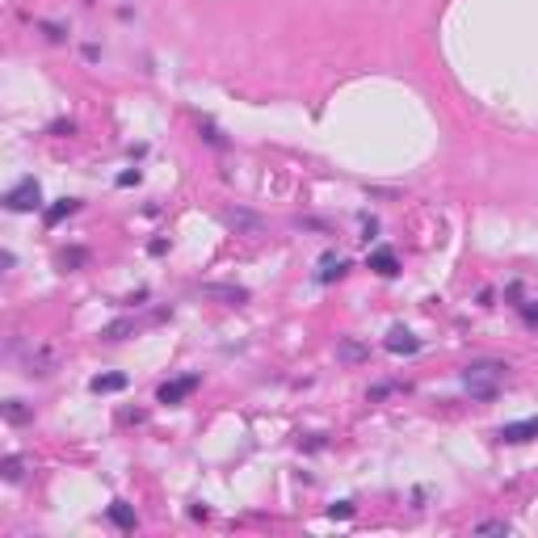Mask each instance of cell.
<instances>
[{
    "label": "cell",
    "instance_id": "cell-1",
    "mask_svg": "<svg viewBox=\"0 0 538 538\" xmlns=\"http://www.w3.org/2000/svg\"><path fill=\"white\" fill-rule=\"evenodd\" d=\"M505 374H509V366H505V362L479 358V362H471V366L463 370V387H467V396H471V400H479V404H492V400L501 396V387H505Z\"/></svg>",
    "mask_w": 538,
    "mask_h": 538
},
{
    "label": "cell",
    "instance_id": "cell-2",
    "mask_svg": "<svg viewBox=\"0 0 538 538\" xmlns=\"http://www.w3.org/2000/svg\"><path fill=\"white\" fill-rule=\"evenodd\" d=\"M5 206L13 210V214H26V210H42V189H38V181L34 177H21L9 194H5Z\"/></svg>",
    "mask_w": 538,
    "mask_h": 538
},
{
    "label": "cell",
    "instance_id": "cell-3",
    "mask_svg": "<svg viewBox=\"0 0 538 538\" xmlns=\"http://www.w3.org/2000/svg\"><path fill=\"white\" fill-rule=\"evenodd\" d=\"M198 290H202V299L223 303V307H244V303H248V290L236 286V282H206V286H198Z\"/></svg>",
    "mask_w": 538,
    "mask_h": 538
},
{
    "label": "cell",
    "instance_id": "cell-4",
    "mask_svg": "<svg viewBox=\"0 0 538 538\" xmlns=\"http://www.w3.org/2000/svg\"><path fill=\"white\" fill-rule=\"evenodd\" d=\"M223 223H228L236 236H261V232H265V219H261L257 210H244V206L223 210Z\"/></svg>",
    "mask_w": 538,
    "mask_h": 538
},
{
    "label": "cell",
    "instance_id": "cell-5",
    "mask_svg": "<svg viewBox=\"0 0 538 538\" xmlns=\"http://www.w3.org/2000/svg\"><path fill=\"white\" fill-rule=\"evenodd\" d=\"M198 374H181V379H169V383H160V391H156V404H181V400H189L194 391H198Z\"/></svg>",
    "mask_w": 538,
    "mask_h": 538
},
{
    "label": "cell",
    "instance_id": "cell-6",
    "mask_svg": "<svg viewBox=\"0 0 538 538\" xmlns=\"http://www.w3.org/2000/svg\"><path fill=\"white\" fill-rule=\"evenodd\" d=\"M349 274V261L341 257V252H324L319 257V269H315V282L319 286H333V282H341Z\"/></svg>",
    "mask_w": 538,
    "mask_h": 538
},
{
    "label": "cell",
    "instance_id": "cell-7",
    "mask_svg": "<svg viewBox=\"0 0 538 538\" xmlns=\"http://www.w3.org/2000/svg\"><path fill=\"white\" fill-rule=\"evenodd\" d=\"M534 438H538V416L501 425V442H509V446H521V442H534Z\"/></svg>",
    "mask_w": 538,
    "mask_h": 538
},
{
    "label": "cell",
    "instance_id": "cell-8",
    "mask_svg": "<svg viewBox=\"0 0 538 538\" xmlns=\"http://www.w3.org/2000/svg\"><path fill=\"white\" fill-rule=\"evenodd\" d=\"M383 349H387V353H396V358H408V353H420V337H412L408 328H400V324H396V328L387 333Z\"/></svg>",
    "mask_w": 538,
    "mask_h": 538
},
{
    "label": "cell",
    "instance_id": "cell-9",
    "mask_svg": "<svg viewBox=\"0 0 538 538\" xmlns=\"http://www.w3.org/2000/svg\"><path fill=\"white\" fill-rule=\"evenodd\" d=\"M55 366H59L55 349H34L26 358V374H30V379H46V374H55Z\"/></svg>",
    "mask_w": 538,
    "mask_h": 538
},
{
    "label": "cell",
    "instance_id": "cell-10",
    "mask_svg": "<svg viewBox=\"0 0 538 538\" xmlns=\"http://www.w3.org/2000/svg\"><path fill=\"white\" fill-rule=\"evenodd\" d=\"M366 265H370L379 278H396V274H400V257H396V248H374V252L366 257Z\"/></svg>",
    "mask_w": 538,
    "mask_h": 538
},
{
    "label": "cell",
    "instance_id": "cell-11",
    "mask_svg": "<svg viewBox=\"0 0 538 538\" xmlns=\"http://www.w3.org/2000/svg\"><path fill=\"white\" fill-rule=\"evenodd\" d=\"M337 362L362 366V362H370V345H362L358 337H341V341H337Z\"/></svg>",
    "mask_w": 538,
    "mask_h": 538
},
{
    "label": "cell",
    "instance_id": "cell-12",
    "mask_svg": "<svg viewBox=\"0 0 538 538\" xmlns=\"http://www.w3.org/2000/svg\"><path fill=\"white\" fill-rule=\"evenodd\" d=\"M127 374H93L89 379V391H97V396H114V391H127Z\"/></svg>",
    "mask_w": 538,
    "mask_h": 538
},
{
    "label": "cell",
    "instance_id": "cell-13",
    "mask_svg": "<svg viewBox=\"0 0 538 538\" xmlns=\"http://www.w3.org/2000/svg\"><path fill=\"white\" fill-rule=\"evenodd\" d=\"M0 416H5V425H30L34 408L26 400H5V404H0Z\"/></svg>",
    "mask_w": 538,
    "mask_h": 538
},
{
    "label": "cell",
    "instance_id": "cell-14",
    "mask_svg": "<svg viewBox=\"0 0 538 538\" xmlns=\"http://www.w3.org/2000/svg\"><path fill=\"white\" fill-rule=\"evenodd\" d=\"M135 333H139V319L122 315V319H114V324L101 328V341H127V337H135Z\"/></svg>",
    "mask_w": 538,
    "mask_h": 538
},
{
    "label": "cell",
    "instance_id": "cell-15",
    "mask_svg": "<svg viewBox=\"0 0 538 538\" xmlns=\"http://www.w3.org/2000/svg\"><path fill=\"white\" fill-rule=\"evenodd\" d=\"M76 210H80V198H59L55 206H46L42 219H46V228H55V223H64L68 214H76Z\"/></svg>",
    "mask_w": 538,
    "mask_h": 538
},
{
    "label": "cell",
    "instance_id": "cell-16",
    "mask_svg": "<svg viewBox=\"0 0 538 538\" xmlns=\"http://www.w3.org/2000/svg\"><path fill=\"white\" fill-rule=\"evenodd\" d=\"M26 467H30L26 454H9L5 463H0V475H5V483H21V479H26Z\"/></svg>",
    "mask_w": 538,
    "mask_h": 538
},
{
    "label": "cell",
    "instance_id": "cell-17",
    "mask_svg": "<svg viewBox=\"0 0 538 538\" xmlns=\"http://www.w3.org/2000/svg\"><path fill=\"white\" fill-rule=\"evenodd\" d=\"M110 521H114L118 530H135V526H139V517H135V509H131L127 501H114V505H110Z\"/></svg>",
    "mask_w": 538,
    "mask_h": 538
},
{
    "label": "cell",
    "instance_id": "cell-18",
    "mask_svg": "<svg viewBox=\"0 0 538 538\" xmlns=\"http://www.w3.org/2000/svg\"><path fill=\"white\" fill-rule=\"evenodd\" d=\"M84 261H89V248H80V244H72V248H64V252H59V269H64V274L80 269Z\"/></svg>",
    "mask_w": 538,
    "mask_h": 538
},
{
    "label": "cell",
    "instance_id": "cell-19",
    "mask_svg": "<svg viewBox=\"0 0 538 538\" xmlns=\"http://www.w3.org/2000/svg\"><path fill=\"white\" fill-rule=\"evenodd\" d=\"M400 391H408V383H400V379H391V383H374V387L366 391V400H370V404H379V400L400 396Z\"/></svg>",
    "mask_w": 538,
    "mask_h": 538
},
{
    "label": "cell",
    "instance_id": "cell-20",
    "mask_svg": "<svg viewBox=\"0 0 538 538\" xmlns=\"http://www.w3.org/2000/svg\"><path fill=\"white\" fill-rule=\"evenodd\" d=\"M198 131H202V139H206L210 147H219V151L228 147V139H223V131H219V127H214L210 118H202V122H198Z\"/></svg>",
    "mask_w": 538,
    "mask_h": 538
},
{
    "label": "cell",
    "instance_id": "cell-21",
    "mask_svg": "<svg viewBox=\"0 0 538 538\" xmlns=\"http://www.w3.org/2000/svg\"><path fill=\"white\" fill-rule=\"evenodd\" d=\"M295 228H303V232H319V236H328V232H333V223H328V219H311V214L295 219Z\"/></svg>",
    "mask_w": 538,
    "mask_h": 538
},
{
    "label": "cell",
    "instance_id": "cell-22",
    "mask_svg": "<svg viewBox=\"0 0 538 538\" xmlns=\"http://www.w3.org/2000/svg\"><path fill=\"white\" fill-rule=\"evenodd\" d=\"M475 534H513L509 521H475Z\"/></svg>",
    "mask_w": 538,
    "mask_h": 538
},
{
    "label": "cell",
    "instance_id": "cell-23",
    "mask_svg": "<svg viewBox=\"0 0 538 538\" xmlns=\"http://www.w3.org/2000/svg\"><path fill=\"white\" fill-rule=\"evenodd\" d=\"M324 446H328L324 434H303V438H299V450H324Z\"/></svg>",
    "mask_w": 538,
    "mask_h": 538
},
{
    "label": "cell",
    "instance_id": "cell-24",
    "mask_svg": "<svg viewBox=\"0 0 538 538\" xmlns=\"http://www.w3.org/2000/svg\"><path fill=\"white\" fill-rule=\"evenodd\" d=\"M328 517H333V521H345V517H353V501H337V505H328Z\"/></svg>",
    "mask_w": 538,
    "mask_h": 538
},
{
    "label": "cell",
    "instance_id": "cell-25",
    "mask_svg": "<svg viewBox=\"0 0 538 538\" xmlns=\"http://www.w3.org/2000/svg\"><path fill=\"white\" fill-rule=\"evenodd\" d=\"M50 135L68 139V135H76V122H72V118H59V122H50Z\"/></svg>",
    "mask_w": 538,
    "mask_h": 538
},
{
    "label": "cell",
    "instance_id": "cell-26",
    "mask_svg": "<svg viewBox=\"0 0 538 538\" xmlns=\"http://www.w3.org/2000/svg\"><path fill=\"white\" fill-rule=\"evenodd\" d=\"M139 181H143V173H139V169H127V173H118V185H122V189H127V185H139Z\"/></svg>",
    "mask_w": 538,
    "mask_h": 538
},
{
    "label": "cell",
    "instance_id": "cell-27",
    "mask_svg": "<svg viewBox=\"0 0 538 538\" xmlns=\"http://www.w3.org/2000/svg\"><path fill=\"white\" fill-rule=\"evenodd\" d=\"M374 236H379V223H374V219H362V240L370 244Z\"/></svg>",
    "mask_w": 538,
    "mask_h": 538
},
{
    "label": "cell",
    "instance_id": "cell-28",
    "mask_svg": "<svg viewBox=\"0 0 538 538\" xmlns=\"http://www.w3.org/2000/svg\"><path fill=\"white\" fill-rule=\"evenodd\" d=\"M42 30H46V38H50V42H64V30H59L55 21H42Z\"/></svg>",
    "mask_w": 538,
    "mask_h": 538
},
{
    "label": "cell",
    "instance_id": "cell-29",
    "mask_svg": "<svg viewBox=\"0 0 538 538\" xmlns=\"http://www.w3.org/2000/svg\"><path fill=\"white\" fill-rule=\"evenodd\" d=\"M521 307V315H526V324H538V307L534 303H517Z\"/></svg>",
    "mask_w": 538,
    "mask_h": 538
},
{
    "label": "cell",
    "instance_id": "cell-30",
    "mask_svg": "<svg viewBox=\"0 0 538 538\" xmlns=\"http://www.w3.org/2000/svg\"><path fill=\"white\" fill-rule=\"evenodd\" d=\"M147 252H151V257H165V252H169V240H151Z\"/></svg>",
    "mask_w": 538,
    "mask_h": 538
},
{
    "label": "cell",
    "instance_id": "cell-31",
    "mask_svg": "<svg viewBox=\"0 0 538 538\" xmlns=\"http://www.w3.org/2000/svg\"><path fill=\"white\" fill-rule=\"evenodd\" d=\"M189 517H198V521H206V517H210V509H206V505H194V509H189Z\"/></svg>",
    "mask_w": 538,
    "mask_h": 538
}]
</instances>
